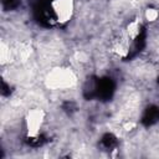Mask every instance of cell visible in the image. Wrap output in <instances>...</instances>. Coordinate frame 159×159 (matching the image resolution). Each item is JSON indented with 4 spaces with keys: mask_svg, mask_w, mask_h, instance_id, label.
I'll return each mask as SVG.
<instances>
[{
    "mask_svg": "<svg viewBox=\"0 0 159 159\" xmlns=\"http://www.w3.org/2000/svg\"><path fill=\"white\" fill-rule=\"evenodd\" d=\"M76 81H77V77L71 68L56 67L47 73L45 78V84L50 89L60 91V89H68L73 87Z\"/></svg>",
    "mask_w": 159,
    "mask_h": 159,
    "instance_id": "cell-1",
    "label": "cell"
},
{
    "mask_svg": "<svg viewBox=\"0 0 159 159\" xmlns=\"http://www.w3.org/2000/svg\"><path fill=\"white\" fill-rule=\"evenodd\" d=\"M45 122V112L40 108H34L25 117V125L29 137H37Z\"/></svg>",
    "mask_w": 159,
    "mask_h": 159,
    "instance_id": "cell-2",
    "label": "cell"
},
{
    "mask_svg": "<svg viewBox=\"0 0 159 159\" xmlns=\"http://www.w3.org/2000/svg\"><path fill=\"white\" fill-rule=\"evenodd\" d=\"M51 9L56 20L60 24H65L71 20L75 11V4L73 0H53L51 2Z\"/></svg>",
    "mask_w": 159,
    "mask_h": 159,
    "instance_id": "cell-3",
    "label": "cell"
},
{
    "mask_svg": "<svg viewBox=\"0 0 159 159\" xmlns=\"http://www.w3.org/2000/svg\"><path fill=\"white\" fill-rule=\"evenodd\" d=\"M12 56V52L10 50V46L1 41V46H0V58H1V62L2 63H6V62H10V58Z\"/></svg>",
    "mask_w": 159,
    "mask_h": 159,
    "instance_id": "cell-4",
    "label": "cell"
},
{
    "mask_svg": "<svg viewBox=\"0 0 159 159\" xmlns=\"http://www.w3.org/2000/svg\"><path fill=\"white\" fill-rule=\"evenodd\" d=\"M139 29H140V25H139V22H138L137 20L129 22L128 26H127V34H128V37H130V39H135V37L139 35V32H140Z\"/></svg>",
    "mask_w": 159,
    "mask_h": 159,
    "instance_id": "cell-5",
    "label": "cell"
},
{
    "mask_svg": "<svg viewBox=\"0 0 159 159\" xmlns=\"http://www.w3.org/2000/svg\"><path fill=\"white\" fill-rule=\"evenodd\" d=\"M144 15H145V19H147L149 22H153V21H155V20L159 17V12H158V10H155V9H147Z\"/></svg>",
    "mask_w": 159,
    "mask_h": 159,
    "instance_id": "cell-6",
    "label": "cell"
}]
</instances>
